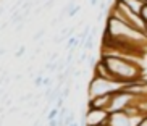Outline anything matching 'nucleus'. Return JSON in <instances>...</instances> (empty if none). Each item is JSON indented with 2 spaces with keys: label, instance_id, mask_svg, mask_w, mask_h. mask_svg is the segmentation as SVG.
Masks as SVG:
<instances>
[{
  "label": "nucleus",
  "instance_id": "17",
  "mask_svg": "<svg viewBox=\"0 0 147 126\" xmlns=\"http://www.w3.org/2000/svg\"><path fill=\"white\" fill-rule=\"evenodd\" d=\"M21 78H23V74H16V76H15V79H16V81H20Z\"/></svg>",
  "mask_w": 147,
  "mask_h": 126
},
{
  "label": "nucleus",
  "instance_id": "9",
  "mask_svg": "<svg viewBox=\"0 0 147 126\" xmlns=\"http://www.w3.org/2000/svg\"><path fill=\"white\" fill-rule=\"evenodd\" d=\"M79 10H81V5H76V7H73V8L69 10L68 16H69V18H73L74 15H78V13H79Z\"/></svg>",
  "mask_w": 147,
  "mask_h": 126
},
{
  "label": "nucleus",
  "instance_id": "3",
  "mask_svg": "<svg viewBox=\"0 0 147 126\" xmlns=\"http://www.w3.org/2000/svg\"><path fill=\"white\" fill-rule=\"evenodd\" d=\"M146 115H128L125 110L121 112H112L110 113V120L108 125L110 126H138L142 121V118Z\"/></svg>",
  "mask_w": 147,
  "mask_h": 126
},
{
  "label": "nucleus",
  "instance_id": "18",
  "mask_svg": "<svg viewBox=\"0 0 147 126\" xmlns=\"http://www.w3.org/2000/svg\"><path fill=\"white\" fill-rule=\"evenodd\" d=\"M69 126H81V125H79L78 121H73V123H71V125H69Z\"/></svg>",
  "mask_w": 147,
  "mask_h": 126
},
{
  "label": "nucleus",
  "instance_id": "13",
  "mask_svg": "<svg viewBox=\"0 0 147 126\" xmlns=\"http://www.w3.org/2000/svg\"><path fill=\"white\" fill-rule=\"evenodd\" d=\"M24 53H26V47H24V45H21V47L18 49V52L15 53V57H18V58H20V57H23Z\"/></svg>",
  "mask_w": 147,
  "mask_h": 126
},
{
  "label": "nucleus",
  "instance_id": "20",
  "mask_svg": "<svg viewBox=\"0 0 147 126\" xmlns=\"http://www.w3.org/2000/svg\"><path fill=\"white\" fill-rule=\"evenodd\" d=\"M144 3H146V2H144Z\"/></svg>",
  "mask_w": 147,
  "mask_h": 126
},
{
  "label": "nucleus",
  "instance_id": "15",
  "mask_svg": "<svg viewBox=\"0 0 147 126\" xmlns=\"http://www.w3.org/2000/svg\"><path fill=\"white\" fill-rule=\"evenodd\" d=\"M138 126H147V115H146V117H144V118H142V121L139 123V125H138Z\"/></svg>",
  "mask_w": 147,
  "mask_h": 126
},
{
  "label": "nucleus",
  "instance_id": "11",
  "mask_svg": "<svg viewBox=\"0 0 147 126\" xmlns=\"http://www.w3.org/2000/svg\"><path fill=\"white\" fill-rule=\"evenodd\" d=\"M63 104H65V99L60 96L58 99H57V102H55V107H57V108H63V107H65Z\"/></svg>",
  "mask_w": 147,
  "mask_h": 126
},
{
  "label": "nucleus",
  "instance_id": "6",
  "mask_svg": "<svg viewBox=\"0 0 147 126\" xmlns=\"http://www.w3.org/2000/svg\"><path fill=\"white\" fill-rule=\"evenodd\" d=\"M121 2L128 5V7H129V8L134 11V13H139V15H141V10H142V7H144V2H142V0H121Z\"/></svg>",
  "mask_w": 147,
  "mask_h": 126
},
{
  "label": "nucleus",
  "instance_id": "5",
  "mask_svg": "<svg viewBox=\"0 0 147 126\" xmlns=\"http://www.w3.org/2000/svg\"><path fill=\"white\" fill-rule=\"evenodd\" d=\"M110 100H112V94L99 96V97H94V99H87L86 108H104V110H108V107H110Z\"/></svg>",
  "mask_w": 147,
  "mask_h": 126
},
{
  "label": "nucleus",
  "instance_id": "8",
  "mask_svg": "<svg viewBox=\"0 0 147 126\" xmlns=\"http://www.w3.org/2000/svg\"><path fill=\"white\" fill-rule=\"evenodd\" d=\"M58 113H60V108L53 107V108L47 113V121H50V120H57V118H58Z\"/></svg>",
  "mask_w": 147,
  "mask_h": 126
},
{
  "label": "nucleus",
  "instance_id": "4",
  "mask_svg": "<svg viewBox=\"0 0 147 126\" xmlns=\"http://www.w3.org/2000/svg\"><path fill=\"white\" fill-rule=\"evenodd\" d=\"M81 117H84L87 126H100L107 125L110 120V112L104 108H86Z\"/></svg>",
  "mask_w": 147,
  "mask_h": 126
},
{
  "label": "nucleus",
  "instance_id": "7",
  "mask_svg": "<svg viewBox=\"0 0 147 126\" xmlns=\"http://www.w3.org/2000/svg\"><path fill=\"white\" fill-rule=\"evenodd\" d=\"M73 121H76V117H74V112H69L68 115H66V118L61 121V126H69Z\"/></svg>",
  "mask_w": 147,
  "mask_h": 126
},
{
  "label": "nucleus",
  "instance_id": "14",
  "mask_svg": "<svg viewBox=\"0 0 147 126\" xmlns=\"http://www.w3.org/2000/svg\"><path fill=\"white\" fill-rule=\"evenodd\" d=\"M47 126H61V123H60V120H50Z\"/></svg>",
  "mask_w": 147,
  "mask_h": 126
},
{
  "label": "nucleus",
  "instance_id": "10",
  "mask_svg": "<svg viewBox=\"0 0 147 126\" xmlns=\"http://www.w3.org/2000/svg\"><path fill=\"white\" fill-rule=\"evenodd\" d=\"M45 34V29H40V31H37L34 34V37H32V40H40L42 39V36Z\"/></svg>",
  "mask_w": 147,
  "mask_h": 126
},
{
  "label": "nucleus",
  "instance_id": "16",
  "mask_svg": "<svg viewBox=\"0 0 147 126\" xmlns=\"http://www.w3.org/2000/svg\"><path fill=\"white\" fill-rule=\"evenodd\" d=\"M99 2H100V0H91V5H92V7H97Z\"/></svg>",
  "mask_w": 147,
  "mask_h": 126
},
{
  "label": "nucleus",
  "instance_id": "19",
  "mask_svg": "<svg viewBox=\"0 0 147 126\" xmlns=\"http://www.w3.org/2000/svg\"><path fill=\"white\" fill-rule=\"evenodd\" d=\"M100 126H110V125H108V123H107V125H100Z\"/></svg>",
  "mask_w": 147,
  "mask_h": 126
},
{
  "label": "nucleus",
  "instance_id": "2",
  "mask_svg": "<svg viewBox=\"0 0 147 126\" xmlns=\"http://www.w3.org/2000/svg\"><path fill=\"white\" fill-rule=\"evenodd\" d=\"M125 84L117 83V81H108V79L99 78L92 74L91 81L87 84V99H94L99 96H107V94H113V92L120 91Z\"/></svg>",
  "mask_w": 147,
  "mask_h": 126
},
{
  "label": "nucleus",
  "instance_id": "12",
  "mask_svg": "<svg viewBox=\"0 0 147 126\" xmlns=\"http://www.w3.org/2000/svg\"><path fill=\"white\" fill-rule=\"evenodd\" d=\"M141 16H142V20L146 21V24H147V3H144L142 10H141Z\"/></svg>",
  "mask_w": 147,
  "mask_h": 126
},
{
  "label": "nucleus",
  "instance_id": "1",
  "mask_svg": "<svg viewBox=\"0 0 147 126\" xmlns=\"http://www.w3.org/2000/svg\"><path fill=\"white\" fill-rule=\"evenodd\" d=\"M99 60H102L108 66V70L112 71L115 81H118L121 84L144 79L142 66L134 58H126V57L117 55V53H100Z\"/></svg>",
  "mask_w": 147,
  "mask_h": 126
}]
</instances>
